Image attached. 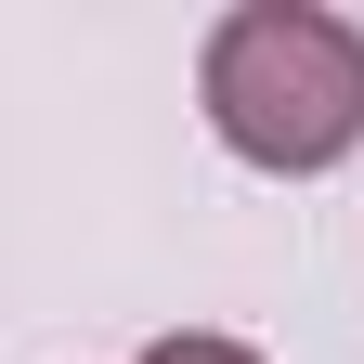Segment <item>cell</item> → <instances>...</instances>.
<instances>
[{
	"label": "cell",
	"instance_id": "1",
	"mask_svg": "<svg viewBox=\"0 0 364 364\" xmlns=\"http://www.w3.org/2000/svg\"><path fill=\"white\" fill-rule=\"evenodd\" d=\"M196 105L221 130V156L312 182L364 144V26L326 0H235L196 53Z\"/></svg>",
	"mask_w": 364,
	"mask_h": 364
},
{
	"label": "cell",
	"instance_id": "2",
	"mask_svg": "<svg viewBox=\"0 0 364 364\" xmlns=\"http://www.w3.org/2000/svg\"><path fill=\"white\" fill-rule=\"evenodd\" d=\"M144 364H260V351H247V338H208V326H182V338H156Z\"/></svg>",
	"mask_w": 364,
	"mask_h": 364
}]
</instances>
